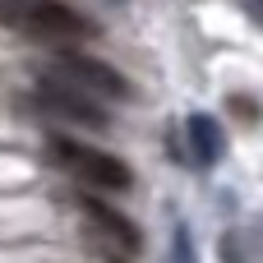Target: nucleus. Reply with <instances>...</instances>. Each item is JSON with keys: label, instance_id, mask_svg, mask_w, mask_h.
I'll return each instance as SVG.
<instances>
[{"label": "nucleus", "instance_id": "1", "mask_svg": "<svg viewBox=\"0 0 263 263\" xmlns=\"http://www.w3.org/2000/svg\"><path fill=\"white\" fill-rule=\"evenodd\" d=\"M9 28H18L37 42H51V46H74V42L92 37V23L79 9H69L65 0H14Z\"/></svg>", "mask_w": 263, "mask_h": 263}, {"label": "nucleus", "instance_id": "2", "mask_svg": "<svg viewBox=\"0 0 263 263\" xmlns=\"http://www.w3.org/2000/svg\"><path fill=\"white\" fill-rule=\"evenodd\" d=\"M51 153L92 190V194H125L134 185V171L116 157V153H102L92 143H79V139H51Z\"/></svg>", "mask_w": 263, "mask_h": 263}, {"label": "nucleus", "instance_id": "3", "mask_svg": "<svg viewBox=\"0 0 263 263\" xmlns=\"http://www.w3.org/2000/svg\"><path fill=\"white\" fill-rule=\"evenodd\" d=\"M51 74L74 83V88H83V92H92V97H106V102H129L134 97V88H129V79L120 69H111L106 60H97V55H88L79 46H60Z\"/></svg>", "mask_w": 263, "mask_h": 263}, {"label": "nucleus", "instance_id": "4", "mask_svg": "<svg viewBox=\"0 0 263 263\" xmlns=\"http://www.w3.org/2000/svg\"><path fill=\"white\" fill-rule=\"evenodd\" d=\"M37 106H42L51 120H69V125H88V129H106V125H111V111H106L92 92H83V88L55 79V74H42V79H37Z\"/></svg>", "mask_w": 263, "mask_h": 263}, {"label": "nucleus", "instance_id": "5", "mask_svg": "<svg viewBox=\"0 0 263 263\" xmlns=\"http://www.w3.org/2000/svg\"><path fill=\"white\" fill-rule=\"evenodd\" d=\"M79 208H83V217H88L92 227H102V231H106V236H111L125 254H139V250H143L139 227H134V222H129L116 203H106L102 194H88V190H83V194H79Z\"/></svg>", "mask_w": 263, "mask_h": 263}, {"label": "nucleus", "instance_id": "6", "mask_svg": "<svg viewBox=\"0 0 263 263\" xmlns=\"http://www.w3.org/2000/svg\"><path fill=\"white\" fill-rule=\"evenodd\" d=\"M185 134H190V157H194L199 166H217V162L227 157V134H222V125H217L208 111H194V116L185 120Z\"/></svg>", "mask_w": 263, "mask_h": 263}, {"label": "nucleus", "instance_id": "7", "mask_svg": "<svg viewBox=\"0 0 263 263\" xmlns=\"http://www.w3.org/2000/svg\"><path fill=\"white\" fill-rule=\"evenodd\" d=\"M166 263H199L194 236H190V227H185V222H176V227H171V254H166Z\"/></svg>", "mask_w": 263, "mask_h": 263}, {"label": "nucleus", "instance_id": "8", "mask_svg": "<svg viewBox=\"0 0 263 263\" xmlns=\"http://www.w3.org/2000/svg\"><path fill=\"white\" fill-rule=\"evenodd\" d=\"M231 111H236V116H245V120H259V106H254V102H245V97H231Z\"/></svg>", "mask_w": 263, "mask_h": 263}, {"label": "nucleus", "instance_id": "9", "mask_svg": "<svg viewBox=\"0 0 263 263\" xmlns=\"http://www.w3.org/2000/svg\"><path fill=\"white\" fill-rule=\"evenodd\" d=\"M245 9H250V18L263 28V0H245Z\"/></svg>", "mask_w": 263, "mask_h": 263}, {"label": "nucleus", "instance_id": "10", "mask_svg": "<svg viewBox=\"0 0 263 263\" xmlns=\"http://www.w3.org/2000/svg\"><path fill=\"white\" fill-rule=\"evenodd\" d=\"M9 14H14V0H0V23H9Z\"/></svg>", "mask_w": 263, "mask_h": 263}, {"label": "nucleus", "instance_id": "11", "mask_svg": "<svg viewBox=\"0 0 263 263\" xmlns=\"http://www.w3.org/2000/svg\"><path fill=\"white\" fill-rule=\"evenodd\" d=\"M106 5H125V0H106Z\"/></svg>", "mask_w": 263, "mask_h": 263}]
</instances>
